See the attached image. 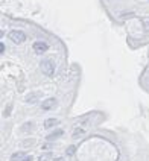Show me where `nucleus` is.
<instances>
[{
  "label": "nucleus",
  "mask_w": 149,
  "mask_h": 161,
  "mask_svg": "<svg viewBox=\"0 0 149 161\" xmlns=\"http://www.w3.org/2000/svg\"><path fill=\"white\" fill-rule=\"evenodd\" d=\"M38 99H40V93H31L29 96L24 97V102L26 104H35Z\"/></svg>",
  "instance_id": "nucleus-5"
},
{
  "label": "nucleus",
  "mask_w": 149,
  "mask_h": 161,
  "mask_svg": "<svg viewBox=\"0 0 149 161\" xmlns=\"http://www.w3.org/2000/svg\"><path fill=\"white\" fill-rule=\"evenodd\" d=\"M62 134H64V131H62V129H57V131H53V132H50V134L47 135V140H49V141H52V140H57V138L61 137Z\"/></svg>",
  "instance_id": "nucleus-6"
},
{
  "label": "nucleus",
  "mask_w": 149,
  "mask_h": 161,
  "mask_svg": "<svg viewBox=\"0 0 149 161\" xmlns=\"http://www.w3.org/2000/svg\"><path fill=\"white\" fill-rule=\"evenodd\" d=\"M0 52H2V53L5 52V44H3V43H0Z\"/></svg>",
  "instance_id": "nucleus-14"
},
{
  "label": "nucleus",
  "mask_w": 149,
  "mask_h": 161,
  "mask_svg": "<svg viewBox=\"0 0 149 161\" xmlns=\"http://www.w3.org/2000/svg\"><path fill=\"white\" fill-rule=\"evenodd\" d=\"M9 40L15 44H22L26 41V34L23 31H11L9 32Z\"/></svg>",
  "instance_id": "nucleus-2"
},
{
  "label": "nucleus",
  "mask_w": 149,
  "mask_h": 161,
  "mask_svg": "<svg viewBox=\"0 0 149 161\" xmlns=\"http://www.w3.org/2000/svg\"><path fill=\"white\" fill-rule=\"evenodd\" d=\"M75 152H76V148H75V146H69V148H67V155H73Z\"/></svg>",
  "instance_id": "nucleus-12"
},
{
  "label": "nucleus",
  "mask_w": 149,
  "mask_h": 161,
  "mask_svg": "<svg viewBox=\"0 0 149 161\" xmlns=\"http://www.w3.org/2000/svg\"><path fill=\"white\" fill-rule=\"evenodd\" d=\"M11 110H12V104H8V106H6V110H5L3 115H5V117H8V115L11 114Z\"/></svg>",
  "instance_id": "nucleus-11"
},
{
  "label": "nucleus",
  "mask_w": 149,
  "mask_h": 161,
  "mask_svg": "<svg viewBox=\"0 0 149 161\" xmlns=\"http://www.w3.org/2000/svg\"><path fill=\"white\" fill-rule=\"evenodd\" d=\"M53 161H64V158H55Z\"/></svg>",
  "instance_id": "nucleus-16"
},
{
  "label": "nucleus",
  "mask_w": 149,
  "mask_h": 161,
  "mask_svg": "<svg viewBox=\"0 0 149 161\" xmlns=\"http://www.w3.org/2000/svg\"><path fill=\"white\" fill-rule=\"evenodd\" d=\"M22 161H32V157H29V155H27V157H26L24 160H22Z\"/></svg>",
  "instance_id": "nucleus-15"
},
{
  "label": "nucleus",
  "mask_w": 149,
  "mask_h": 161,
  "mask_svg": "<svg viewBox=\"0 0 149 161\" xmlns=\"http://www.w3.org/2000/svg\"><path fill=\"white\" fill-rule=\"evenodd\" d=\"M143 27H145L146 32H149V18H146V20L143 22Z\"/></svg>",
  "instance_id": "nucleus-13"
},
{
  "label": "nucleus",
  "mask_w": 149,
  "mask_h": 161,
  "mask_svg": "<svg viewBox=\"0 0 149 161\" xmlns=\"http://www.w3.org/2000/svg\"><path fill=\"white\" fill-rule=\"evenodd\" d=\"M58 123H59L58 119H47L46 122H44V128H46V129H52L53 126H57Z\"/></svg>",
  "instance_id": "nucleus-7"
},
{
  "label": "nucleus",
  "mask_w": 149,
  "mask_h": 161,
  "mask_svg": "<svg viewBox=\"0 0 149 161\" xmlns=\"http://www.w3.org/2000/svg\"><path fill=\"white\" fill-rule=\"evenodd\" d=\"M49 160H52V154L50 152H46V154H43L40 158H38V161H49Z\"/></svg>",
  "instance_id": "nucleus-10"
},
{
  "label": "nucleus",
  "mask_w": 149,
  "mask_h": 161,
  "mask_svg": "<svg viewBox=\"0 0 149 161\" xmlns=\"http://www.w3.org/2000/svg\"><path fill=\"white\" fill-rule=\"evenodd\" d=\"M84 134H85V129H82V128H76V129L73 131V134H72V135H73V138H79V137H82Z\"/></svg>",
  "instance_id": "nucleus-8"
},
{
  "label": "nucleus",
  "mask_w": 149,
  "mask_h": 161,
  "mask_svg": "<svg viewBox=\"0 0 149 161\" xmlns=\"http://www.w3.org/2000/svg\"><path fill=\"white\" fill-rule=\"evenodd\" d=\"M58 105V100L55 97H50V99H46L43 104H41V108L44 110V111H49V110H53V108H57Z\"/></svg>",
  "instance_id": "nucleus-4"
},
{
  "label": "nucleus",
  "mask_w": 149,
  "mask_h": 161,
  "mask_svg": "<svg viewBox=\"0 0 149 161\" xmlns=\"http://www.w3.org/2000/svg\"><path fill=\"white\" fill-rule=\"evenodd\" d=\"M34 50H35V53H46L47 50H49V44L47 43H44V41H35L34 43Z\"/></svg>",
  "instance_id": "nucleus-3"
},
{
  "label": "nucleus",
  "mask_w": 149,
  "mask_h": 161,
  "mask_svg": "<svg viewBox=\"0 0 149 161\" xmlns=\"http://www.w3.org/2000/svg\"><path fill=\"white\" fill-rule=\"evenodd\" d=\"M40 69L46 76H52L55 73V64H53L52 59H43L41 64H40Z\"/></svg>",
  "instance_id": "nucleus-1"
},
{
  "label": "nucleus",
  "mask_w": 149,
  "mask_h": 161,
  "mask_svg": "<svg viewBox=\"0 0 149 161\" xmlns=\"http://www.w3.org/2000/svg\"><path fill=\"white\" fill-rule=\"evenodd\" d=\"M20 160H24L23 152H17V154H14V155L11 157V161H20Z\"/></svg>",
  "instance_id": "nucleus-9"
}]
</instances>
